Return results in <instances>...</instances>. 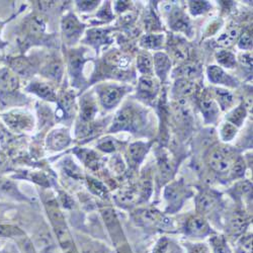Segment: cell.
Here are the masks:
<instances>
[{
	"instance_id": "1",
	"label": "cell",
	"mask_w": 253,
	"mask_h": 253,
	"mask_svg": "<svg viewBox=\"0 0 253 253\" xmlns=\"http://www.w3.org/2000/svg\"><path fill=\"white\" fill-rule=\"evenodd\" d=\"M20 88L22 79L8 67H0V111L16 109L28 103L29 99Z\"/></svg>"
},
{
	"instance_id": "2",
	"label": "cell",
	"mask_w": 253,
	"mask_h": 253,
	"mask_svg": "<svg viewBox=\"0 0 253 253\" xmlns=\"http://www.w3.org/2000/svg\"><path fill=\"white\" fill-rule=\"evenodd\" d=\"M47 20L42 13H31L26 16L17 28L16 44L20 54L26 55L27 51L46 36Z\"/></svg>"
},
{
	"instance_id": "3",
	"label": "cell",
	"mask_w": 253,
	"mask_h": 253,
	"mask_svg": "<svg viewBox=\"0 0 253 253\" xmlns=\"http://www.w3.org/2000/svg\"><path fill=\"white\" fill-rule=\"evenodd\" d=\"M0 120L13 135L31 132L35 126L34 116L19 108L0 112Z\"/></svg>"
},
{
	"instance_id": "4",
	"label": "cell",
	"mask_w": 253,
	"mask_h": 253,
	"mask_svg": "<svg viewBox=\"0 0 253 253\" xmlns=\"http://www.w3.org/2000/svg\"><path fill=\"white\" fill-rule=\"evenodd\" d=\"M4 66L8 67L20 79H31L39 72L41 63L37 56H27L19 54L4 56Z\"/></svg>"
},
{
	"instance_id": "5",
	"label": "cell",
	"mask_w": 253,
	"mask_h": 253,
	"mask_svg": "<svg viewBox=\"0 0 253 253\" xmlns=\"http://www.w3.org/2000/svg\"><path fill=\"white\" fill-rule=\"evenodd\" d=\"M88 49L80 47V48H72L69 49L67 52V66H68V73L71 78L72 85L81 88L85 85V77L83 74L84 65L86 62L90 60L86 57Z\"/></svg>"
},
{
	"instance_id": "6",
	"label": "cell",
	"mask_w": 253,
	"mask_h": 253,
	"mask_svg": "<svg viewBox=\"0 0 253 253\" xmlns=\"http://www.w3.org/2000/svg\"><path fill=\"white\" fill-rule=\"evenodd\" d=\"M144 115L136 107L128 104L125 105L117 114L109 130L110 133L120 131H134L143 123Z\"/></svg>"
},
{
	"instance_id": "7",
	"label": "cell",
	"mask_w": 253,
	"mask_h": 253,
	"mask_svg": "<svg viewBox=\"0 0 253 253\" xmlns=\"http://www.w3.org/2000/svg\"><path fill=\"white\" fill-rule=\"evenodd\" d=\"M128 90V87L111 83H101L95 87L97 99L101 107L107 111L116 108Z\"/></svg>"
},
{
	"instance_id": "8",
	"label": "cell",
	"mask_w": 253,
	"mask_h": 253,
	"mask_svg": "<svg viewBox=\"0 0 253 253\" xmlns=\"http://www.w3.org/2000/svg\"><path fill=\"white\" fill-rule=\"evenodd\" d=\"M85 25L81 23L75 13L69 11L62 16L61 19V34L64 43L68 47L74 46L81 39Z\"/></svg>"
},
{
	"instance_id": "9",
	"label": "cell",
	"mask_w": 253,
	"mask_h": 253,
	"mask_svg": "<svg viewBox=\"0 0 253 253\" xmlns=\"http://www.w3.org/2000/svg\"><path fill=\"white\" fill-rule=\"evenodd\" d=\"M39 72L43 77L60 83L61 79L63 78V73H64V66H63V62L60 56L52 54L46 58L43 64H41Z\"/></svg>"
},
{
	"instance_id": "10",
	"label": "cell",
	"mask_w": 253,
	"mask_h": 253,
	"mask_svg": "<svg viewBox=\"0 0 253 253\" xmlns=\"http://www.w3.org/2000/svg\"><path fill=\"white\" fill-rule=\"evenodd\" d=\"M58 107L56 111V119L58 121H68L75 112V95L71 90H63L57 95Z\"/></svg>"
},
{
	"instance_id": "11",
	"label": "cell",
	"mask_w": 253,
	"mask_h": 253,
	"mask_svg": "<svg viewBox=\"0 0 253 253\" xmlns=\"http://www.w3.org/2000/svg\"><path fill=\"white\" fill-rule=\"evenodd\" d=\"M98 113L96 98L91 93H84L79 100L78 125L91 124Z\"/></svg>"
},
{
	"instance_id": "12",
	"label": "cell",
	"mask_w": 253,
	"mask_h": 253,
	"mask_svg": "<svg viewBox=\"0 0 253 253\" xmlns=\"http://www.w3.org/2000/svg\"><path fill=\"white\" fill-rule=\"evenodd\" d=\"M0 201L5 203L8 201L24 203L28 202V198L20 192L16 182L4 175H0Z\"/></svg>"
},
{
	"instance_id": "13",
	"label": "cell",
	"mask_w": 253,
	"mask_h": 253,
	"mask_svg": "<svg viewBox=\"0 0 253 253\" xmlns=\"http://www.w3.org/2000/svg\"><path fill=\"white\" fill-rule=\"evenodd\" d=\"M25 90L29 93H33L39 98L49 102L57 101V92L52 83L42 81L39 79H32L25 87Z\"/></svg>"
},
{
	"instance_id": "14",
	"label": "cell",
	"mask_w": 253,
	"mask_h": 253,
	"mask_svg": "<svg viewBox=\"0 0 253 253\" xmlns=\"http://www.w3.org/2000/svg\"><path fill=\"white\" fill-rule=\"evenodd\" d=\"M111 32L112 29L110 28H91L86 31L83 42L86 45L94 48L97 52L102 46L111 44Z\"/></svg>"
},
{
	"instance_id": "15",
	"label": "cell",
	"mask_w": 253,
	"mask_h": 253,
	"mask_svg": "<svg viewBox=\"0 0 253 253\" xmlns=\"http://www.w3.org/2000/svg\"><path fill=\"white\" fill-rule=\"evenodd\" d=\"M71 144V136L66 128H57L52 130L46 140V147L50 151H61Z\"/></svg>"
},
{
	"instance_id": "16",
	"label": "cell",
	"mask_w": 253,
	"mask_h": 253,
	"mask_svg": "<svg viewBox=\"0 0 253 253\" xmlns=\"http://www.w3.org/2000/svg\"><path fill=\"white\" fill-rule=\"evenodd\" d=\"M209 165L218 173H226L232 167L231 157L223 148H216L209 155Z\"/></svg>"
},
{
	"instance_id": "17",
	"label": "cell",
	"mask_w": 253,
	"mask_h": 253,
	"mask_svg": "<svg viewBox=\"0 0 253 253\" xmlns=\"http://www.w3.org/2000/svg\"><path fill=\"white\" fill-rule=\"evenodd\" d=\"M159 85L154 78L150 76H143L139 81L138 96L147 102H150L156 97Z\"/></svg>"
},
{
	"instance_id": "18",
	"label": "cell",
	"mask_w": 253,
	"mask_h": 253,
	"mask_svg": "<svg viewBox=\"0 0 253 253\" xmlns=\"http://www.w3.org/2000/svg\"><path fill=\"white\" fill-rule=\"evenodd\" d=\"M101 216L105 225L108 227L109 232L113 236L112 238L114 242L117 244L119 241H122L123 232L115 211L113 209H103L101 211Z\"/></svg>"
},
{
	"instance_id": "19",
	"label": "cell",
	"mask_w": 253,
	"mask_h": 253,
	"mask_svg": "<svg viewBox=\"0 0 253 253\" xmlns=\"http://www.w3.org/2000/svg\"><path fill=\"white\" fill-rule=\"evenodd\" d=\"M207 72L209 80L214 84H224V85L229 87H235L238 85L237 80L225 73L224 70L219 66H209Z\"/></svg>"
},
{
	"instance_id": "20",
	"label": "cell",
	"mask_w": 253,
	"mask_h": 253,
	"mask_svg": "<svg viewBox=\"0 0 253 253\" xmlns=\"http://www.w3.org/2000/svg\"><path fill=\"white\" fill-rule=\"evenodd\" d=\"M185 230H186V233L189 235L196 236V237H202L209 234L210 227L207 221L203 217L193 216L187 220L185 225Z\"/></svg>"
},
{
	"instance_id": "21",
	"label": "cell",
	"mask_w": 253,
	"mask_h": 253,
	"mask_svg": "<svg viewBox=\"0 0 253 253\" xmlns=\"http://www.w3.org/2000/svg\"><path fill=\"white\" fill-rule=\"evenodd\" d=\"M170 28L175 32H181L185 34H191L192 27L188 17L178 8H175L170 13L169 20Z\"/></svg>"
},
{
	"instance_id": "22",
	"label": "cell",
	"mask_w": 253,
	"mask_h": 253,
	"mask_svg": "<svg viewBox=\"0 0 253 253\" xmlns=\"http://www.w3.org/2000/svg\"><path fill=\"white\" fill-rule=\"evenodd\" d=\"M184 196V187L177 182L170 184L165 189V199L168 202V206L171 209L179 208L183 202Z\"/></svg>"
},
{
	"instance_id": "23",
	"label": "cell",
	"mask_w": 253,
	"mask_h": 253,
	"mask_svg": "<svg viewBox=\"0 0 253 253\" xmlns=\"http://www.w3.org/2000/svg\"><path fill=\"white\" fill-rule=\"evenodd\" d=\"M171 68V60L164 53H156L154 55V69L157 76L164 81Z\"/></svg>"
},
{
	"instance_id": "24",
	"label": "cell",
	"mask_w": 253,
	"mask_h": 253,
	"mask_svg": "<svg viewBox=\"0 0 253 253\" xmlns=\"http://www.w3.org/2000/svg\"><path fill=\"white\" fill-rule=\"evenodd\" d=\"M218 202L217 196L212 193H203L197 199V211L200 214H208L212 211Z\"/></svg>"
},
{
	"instance_id": "25",
	"label": "cell",
	"mask_w": 253,
	"mask_h": 253,
	"mask_svg": "<svg viewBox=\"0 0 253 253\" xmlns=\"http://www.w3.org/2000/svg\"><path fill=\"white\" fill-rule=\"evenodd\" d=\"M200 107L207 123H214L217 120L219 116V105L216 101L213 99L205 98L202 99Z\"/></svg>"
},
{
	"instance_id": "26",
	"label": "cell",
	"mask_w": 253,
	"mask_h": 253,
	"mask_svg": "<svg viewBox=\"0 0 253 253\" xmlns=\"http://www.w3.org/2000/svg\"><path fill=\"white\" fill-rule=\"evenodd\" d=\"M201 74V67L195 63H187L185 65H182L176 68L173 72L174 76H177L179 79H187L191 80L199 77Z\"/></svg>"
},
{
	"instance_id": "27",
	"label": "cell",
	"mask_w": 253,
	"mask_h": 253,
	"mask_svg": "<svg viewBox=\"0 0 253 253\" xmlns=\"http://www.w3.org/2000/svg\"><path fill=\"white\" fill-rule=\"evenodd\" d=\"M196 90V84L192 80L178 79L173 87V93L177 97H186L192 95Z\"/></svg>"
},
{
	"instance_id": "28",
	"label": "cell",
	"mask_w": 253,
	"mask_h": 253,
	"mask_svg": "<svg viewBox=\"0 0 253 253\" xmlns=\"http://www.w3.org/2000/svg\"><path fill=\"white\" fill-rule=\"evenodd\" d=\"M240 36V29L238 27L229 28L226 33L221 35L218 40L217 44L221 47H230L233 45Z\"/></svg>"
},
{
	"instance_id": "29",
	"label": "cell",
	"mask_w": 253,
	"mask_h": 253,
	"mask_svg": "<svg viewBox=\"0 0 253 253\" xmlns=\"http://www.w3.org/2000/svg\"><path fill=\"white\" fill-rule=\"evenodd\" d=\"M147 151H148V145L145 143H142V142H137V143L132 144L129 147L128 155H129L130 160L134 164H137L143 159V157L147 153Z\"/></svg>"
},
{
	"instance_id": "30",
	"label": "cell",
	"mask_w": 253,
	"mask_h": 253,
	"mask_svg": "<svg viewBox=\"0 0 253 253\" xmlns=\"http://www.w3.org/2000/svg\"><path fill=\"white\" fill-rule=\"evenodd\" d=\"M163 35H147L141 39L140 44L145 49H160L163 46Z\"/></svg>"
},
{
	"instance_id": "31",
	"label": "cell",
	"mask_w": 253,
	"mask_h": 253,
	"mask_svg": "<svg viewBox=\"0 0 253 253\" xmlns=\"http://www.w3.org/2000/svg\"><path fill=\"white\" fill-rule=\"evenodd\" d=\"M137 67L145 76H150L153 73V65L151 57L148 54H140L137 58Z\"/></svg>"
},
{
	"instance_id": "32",
	"label": "cell",
	"mask_w": 253,
	"mask_h": 253,
	"mask_svg": "<svg viewBox=\"0 0 253 253\" xmlns=\"http://www.w3.org/2000/svg\"><path fill=\"white\" fill-rule=\"evenodd\" d=\"M25 235H26L25 232L16 226L6 225V224L0 225V239L12 238V237L20 238Z\"/></svg>"
},
{
	"instance_id": "33",
	"label": "cell",
	"mask_w": 253,
	"mask_h": 253,
	"mask_svg": "<svg viewBox=\"0 0 253 253\" xmlns=\"http://www.w3.org/2000/svg\"><path fill=\"white\" fill-rule=\"evenodd\" d=\"M216 59L218 61L219 64L225 68H234L236 65V58L233 53H231L230 51L222 50L216 54Z\"/></svg>"
},
{
	"instance_id": "34",
	"label": "cell",
	"mask_w": 253,
	"mask_h": 253,
	"mask_svg": "<svg viewBox=\"0 0 253 253\" xmlns=\"http://www.w3.org/2000/svg\"><path fill=\"white\" fill-rule=\"evenodd\" d=\"M246 110L243 107V105H239L238 108H236L235 110H233L232 112L229 113V115L227 116V120L228 123L234 125L236 128L239 126H241L246 118Z\"/></svg>"
},
{
	"instance_id": "35",
	"label": "cell",
	"mask_w": 253,
	"mask_h": 253,
	"mask_svg": "<svg viewBox=\"0 0 253 253\" xmlns=\"http://www.w3.org/2000/svg\"><path fill=\"white\" fill-rule=\"evenodd\" d=\"M215 96L218 100V104L222 108V110H226L230 108L232 103H233V95H232V93L229 92L228 90L216 88Z\"/></svg>"
},
{
	"instance_id": "36",
	"label": "cell",
	"mask_w": 253,
	"mask_h": 253,
	"mask_svg": "<svg viewBox=\"0 0 253 253\" xmlns=\"http://www.w3.org/2000/svg\"><path fill=\"white\" fill-rule=\"evenodd\" d=\"M247 218L244 216V214L236 213L234 216L232 217L230 224H231V229L233 230L234 233H241V232L246 228L247 226Z\"/></svg>"
},
{
	"instance_id": "37",
	"label": "cell",
	"mask_w": 253,
	"mask_h": 253,
	"mask_svg": "<svg viewBox=\"0 0 253 253\" xmlns=\"http://www.w3.org/2000/svg\"><path fill=\"white\" fill-rule=\"evenodd\" d=\"M87 183H88V187L90 188V191L98 196L101 199H107L108 198V191H107V187H105L101 182L97 181L94 178L88 177L87 178Z\"/></svg>"
},
{
	"instance_id": "38",
	"label": "cell",
	"mask_w": 253,
	"mask_h": 253,
	"mask_svg": "<svg viewBox=\"0 0 253 253\" xmlns=\"http://www.w3.org/2000/svg\"><path fill=\"white\" fill-rule=\"evenodd\" d=\"M19 12L20 11L12 14V15L6 17V18L0 17V51H4L8 47V42L3 39V31L6 27V25H8L14 17H16Z\"/></svg>"
},
{
	"instance_id": "39",
	"label": "cell",
	"mask_w": 253,
	"mask_h": 253,
	"mask_svg": "<svg viewBox=\"0 0 253 253\" xmlns=\"http://www.w3.org/2000/svg\"><path fill=\"white\" fill-rule=\"evenodd\" d=\"M236 133H237V128L234 125H232L230 123H225L221 126V131H220L221 138H222V140H224L226 142L233 140Z\"/></svg>"
},
{
	"instance_id": "40",
	"label": "cell",
	"mask_w": 253,
	"mask_h": 253,
	"mask_svg": "<svg viewBox=\"0 0 253 253\" xmlns=\"http://www.w3.org/2000/svg\"><path fill=\"white\" fill-rule=\"evenodd\" d=\"M81 253H107V247L97 242H87L81 245Z\"/></svg>"
},
{
	"instance_id": "41",
	"label": "cell",
	"mask_w": 253,
	"mask_h": 253,
	"mask_svg": "<svg viewBox=\"0 0 253 253\" xmlns=\"http://www.w3.org/2000/svg\"><path fill=\"white\" fill-rule=\"evenodd\" d=\"M189 10H191L192 14L199 15L204 13L210 8V4L208 1H189L188 3Z\"/></svg>"
},
{
	"instance_id": "42",
	"label": "cell",
	"mask_w": 253,
	"mask_h": 253,
	"mask_svg": "<svg viewBox=\"0 0 253 253\" xmlns=\"http://www.w3.org/2000/svg\"><path fill=\"white\" fill-rule=\"evenodd\" d=\"M137 199V194L133 189L129 188V189H125V191L121 192V194L118 196V200L121 204H132L136 201Z\"/></svg>"
},
{
	"instance_id": "43",
	"label": "cell",
	"mask_w": 253,
	"mask_h": 253,
	"mask_svg": "<svg viewBox=\"0 0 253 253\" xmlns=\"http://www.w3.org/2000/svg\"><path fill=\"white\" fill-rule=\"evenodd\" d=\"M170 51L172 53V56L179 61H183L186 59L187 57V50L185 48V46H183L182 44H178L175 43L170 47Z\"/></svg>"
},
{
	"instance_id": "44",
	"label": "cell",
	"mask_w": 253,
	"mask_h": 253,
	"mask_svg": "<svg viewBox=\"0 0 253 253\" xmlns=\"http://www.w3.org/2000/svg\"><path fill=\"white\" fill-rule=\"evenodd\" d=\"M75 4L81 12H91L99 6L100 1H75Z\"/></svg>"
},
{
	"instance_id": "45",
	"label": "cell",
	"mask_w": 253,
	"mask_h": 253,
	"mask_svg": "<svg viewBox=\"0 0 253 253\" xmlns=\"http://www.w3.org/2000/svg\"><path fill=\"white\" fill-rule=\"evenodd\" d=\"M97 148L103 152H113L116 149V144H115L114 139L105 138L98 142Z\"/></svg>"
},
{
	"instance_id": "46",
	"label": "cell",
	"mask_w": 253,
	"mask_h": 253,
	"mask_svg": "<svg viewBox=\"0 0 253 253\" xmlns=\"http://www.w3.org/2000/svg\"><path fill=\"white\" fill-rule=\"evenodd\" d=\"M212 244L214 248V253H231L225 240L220 237H215L212 240Z\"/></svg>"
},
{
	"instance_id": "47",
	"label": "cell",
	"mask_w": 253,
	"mask_h": 253,
	"mask_svg": "<svg viewBox=\"0 0 253 253\" xmlns=\"http://www.w3.org/2000/svg\"><path fill=\"white\" fill-rule=\"evenodd\" d=\"M11 164L9 162V158L8 155L2 151L0 150V175H3L4 173L8 172L10 170Z\"/></svg>"
},
{
	"instance_id": "48",
	"label": "cell",
	"mask_w": 253,
	"mask_h": 253,
	"mask_svg": "<svg viewBox=\"0 0 253 253\" xmlns=\"http://www.w3.org/2000/svg\"><path fill=\"white\" fill-rule=\"evenodd\" d=\"M238 47L242 50H249L252 48V36L249 33H245L241 36Z\"/></svg>"
},
{
	"instance_id": "49",
	"label": "cell",
	"mask_w": 253,
	"mask_h": 253,
	"mask_svg": "<svg viewBox=\"0 0 253 253\" xmlns=\"http://www.w3.org/2000/svg\"><path fill=\"white\" fill-rule=\"evenodd\" d=\"M145 24H146L147 29H148L149 31L157 30L156 26H157V27H159L158 18H157L153 13H150L148 16L146 17V19H145Z\"/></svg>"
},
{
	"instance_id": "50",
	"label": "cell",
	"mask_w": 253,
	"mask_h": 253,
	"mask_svg": "<svg viewBox=\"0 0 253 253\" xmlns=\"http://www.w3.org/2000/svg\"><path fill=\"white\" fill-rule=\"evenodd\" d=\"M96 16H98L99 18L101 19H107L109 17H112V12H111V8H110V3L108 1L107 3V7H105V4H104V7L98 11V13L96 14Z\"/></svg>"
},
{
	"instance_id": "51",
	"label": "cell",
	"mask_w": 253,
	"mask_h": 253,
	"mask_svg": "<svg viewBox=\"0 0 253 253\" xmlns=\"http://www.w3.org/2000/svg\"><path fill=\"white\" fill-rule=\"evenodd\" d=\"M233 169H234V174H235L236 176H241V175L244 173V165H243V163H242L241 160H238V161L236 162V164L234 163Z\"/></svg>"
},
{
	"instance_id": "52",
	"label": "cell",
	"mask_w": 253,
	"mask_h": 253,
	"mask_svg": "<svg viewBox=\"0 0 253 253\" xmlns=\"http://www.w3.org/2000/svg\"><path fill=\"white\" fill-rule=\"evenodd\" d=\"M188 253H210V252H209V249L207 248V246L199 244V245L194 246L191 250H189Z\"/></svg>"
},
{
	"instance_id": "53",
	"label": "cell",
	"mask_w": 253,
	"mask_h": 253,
	"mask_svg": "<svg viewBox=\"0 0 253 253\" xmlns=\"http://www.w3.org/2000/svg\"><path fill=\"white\" fill-rule=\"evenodd\" d=\"M166 246H167V242L165 240H160V242L157 244L153 253H164L166 250Z\"/></svg>"
},
{
	"instance_id": "54",
	"label": "cell",
	"mask_w": 253,
	"mask_h": 253,
	"mask_svg": "<svg viewBox=\"0 0 253 253\" xmlns=\"http://www.w3.org/2000/svg\"><path fill=\"white\" fill-rule=\"evenodd\" d=\"M118 253H132V250L128 245L125 244L120 246V248L118 249Z\"/></svg>"
},
{
	"instance_id": "55",
	"label": "cell",
	"mask_w": 253,
	"mask_h": 253,
	"mask_svg": "<svg viewBox=\"0 0 253 253\" xmlns=\"http://www.w3.org/2000/svg\"><path fill=\"white\" fill-rule=\"evenodd\" d=\"M4 65V56L0 55V67Z\"/></svg>"
},
{
	"instance_id": "56",
	"label": "cell",
	"mask_w": 253,
	"mask_h": 253,
	"mask_svg": "<svg viewBox=\"0 0 253 253\" xmlns=\"http://www.w3.org/2000/svg\"><path fill=\"white\" fill-rule=\"evenodd\" d=\"M66 253H78L76 250H74L73 248H72V246H70L69 248H67V252Z\"/></svg>"
},
{
	"instance_id": "57",
	"label": "cell",
	"mask_w": 253,
	"mask_h": 253,
	"mask_svg": "<svg viewBox=\"0 0 253 253\" xmlns=\"http://www.w3.org/2000/svg\"><path fill=\"white\" fill-rule=\"evenodd\" d=\"M5 205H6V203H3V202L0 201V210H4L6 208Z\"/></svg>"
},
{
	"instance_id": "58",
	"label": "cell",
	"mask_w": 253,
	"mask_h": 253,
	"mask_svg": "<svg viewBox=\"0 0 253 253\" xmlns=\"http://www.w3.org/2000/svg\"><path fill=\"white\" fill-rule=\"evenodd\" d=\"M0 253H11V251L8 249H5V248H1L0 249Z\"/></svg>"
}]
</instances>
